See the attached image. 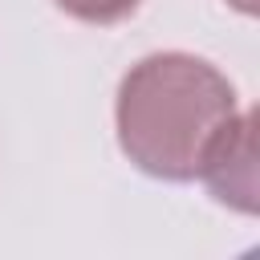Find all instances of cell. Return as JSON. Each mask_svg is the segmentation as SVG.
Here are the masks:
<instances>
[{
  "label": "cell",
  "mask_w": 260,
  "mask_h": 260,
  "mask_svg": "<svg viewBox=\"0 0 260 260\" xmlns=\"http://www.w3.org/2000/svg\"><path fill=\"white\" fill-rule=\"evenodd\" d=\"M232 118V81L191 53L142 57L118 85V142L126 158L154 179H195Z\"/></svg>",
  "instance_id": "obj_1"
},
{
  "label": "cell",
  "mask_w": 260,
  "mask_h": 260,
  "mask_svg": "<svg viewBox=\"0 0 260 260\" xmlns=\"http://www.w3.org/2000/svg\"><path fill=\"white\" fill-rule=\"evenodd\" d=\"M199 175L219 203L244 215L256 211V118L252 114H236L219 130V138L203 154Z\"/></svg>",
  "instance_id": "obj_2"
},
{
  "label": "cell",
  "mask_w": 260,
  "mask_h": 260,
  "mask_svg": "<svg viewBox=\"0 0 260 260\" xmlns=\"http://www.w3.org/2000/svg\"><path fill=\"white\" fill-rule=\"evenodd\" d=\"M57 8L85 24H118L138 8V0H57Z\"/></svg>",
  "instance_id": "obj_3"
},
{
  "label": "cell",
  "mask_w": 260,
  "mask_h": 260,
  "mask_svg": "<svg viewBox=\"0 0 260 260\" xmlns=\"http://www.w3.org/2000/svg\"><path fill=\"white\" fill-rule=\"evenodd\" d=\"M228 4H236L240 12H256V0H228Z\"/></svg>",
  "instance_id": "obj_4"
}]
</instances>
